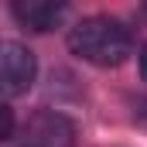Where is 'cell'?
<instances>
[{
	"mask_svg": "<svg viewBox=\"0 0 147 147\" xmlns=\"http://www.w3.org/2000/svg\"><path fill=\"white\" fill-rule=\"evenodd\" d=\"M10 130H14V116H10L7 106H0V144L10 137Z\"/></svg>",
	"mask_w": 147,
	"mask_h": 147,
	"instance_id": "5",
	"label": "cell"
},
{
	"mask_svg": "<svg viewBox=\"0 0 147 147\" xmlns=\"http://www.w3.org/2000/svg\"><path fill=\"white\" fill-rule=\"evenodd\" d=\"M14 17L24 24V28H31V31H51L55 24H62V17H65V3H14Z\"/></svg>",
	"mask_w": 147,
	"mask_h": 147,
	"instance_id": "4",
	"label": "cell"
},
{
	"mask_svg": "<svg viewBox=\"0 0 147 147\" xmlns=\"http://www.w3.org/2000/svg\"><path fill=\"white\" fill-rule=\"evenodd\" d=\"M72 123L58 113H41L28 123V147H69Z\"/></svg>",
	"mask_w": 147,
	"mask_h": 147,
	"instance_id": "3",
	"label": "cell"
},
{
	"mask_svg": "<svg viewBox=\"0 0 147 147\" xmlns=\"http://www.w3.org/2000/svg\"><path fill=\"white\" fill-rule=\"evenodd\" d=\"M69 48H72V55H79L89 65L113 69V65H123L130 58L134 34L123 21L96 14V17H82L69 31Z\"/></svg>",
	"mask_w": 147,
	"mask_h": 147,
	"instance_id": "1",
	"label": "cell"
},
{
	"mask_svg": "<svg viewBox=\"0 0 147 147\" xmlns=\"http://www.w3.org/2000/svg\"><path fill=\"white\" fill-rule=\"evenodd\" d=\"M140 75L147 79V48H144V55H140Z\"/></svg>",
	"mask_w": 147,
	"mask_h": 147,
	"instance_id": "6",
	"label": "cell"
},
{
	"mask_svg": "<svg viewBox=\"0 0 147 147\" xmlns=\"http://www.w3.org/2000/svg\"><path fill=\"white\" fill-rule=\"evenodd\" d=\"M34 55L21 45V41H10V38H0V96H21L31 89L34 82Z\"/></svg>",
	"mask_w": 147,
	"mask_h": 147,
	"instance_id": "2",
	"label": "cell"
}]
</instances>
